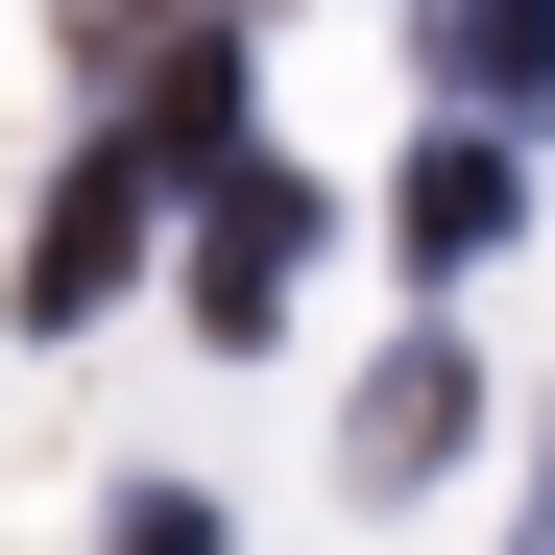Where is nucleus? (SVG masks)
Masks as SVG:
<instances>
[{"instance_id": "nucleus-1", "label": "nucleus", "mask_w": 555, "mask_h": 555, "mask_svg": "<svg viewBox=\"0 0 555 555\" xmlns=\"http://www.w3.org/2000/svg\"><path fill=\"white\" fill-rule=\"evenodd\" d=\"M291 266H314V194H291V169H218V194H194V314L266 338V314H291Z\"/></svg>"}, {"instance_id": "nucleus-2", "label": "nucleus", "mask_w": 555, "mask_h": 555, "mask_svg": "<svg viewBox=\"0 0 555 555\" xmlns=\"http://www.w3.org/2000/svg\"><path fill=\"white\" fill-rule=\"evenodd\" d=\"M145 194H169L145 145H98V169H73V194H49V242H25V314H49V338H73V314H98L121 266H145Z\"/></svg>"}, {"instance_id": "nucleus-3", "label": "nucleus", "mask_w": 555, "mask_h": 555, "mask_svg": "<svg viewBox=\"0 0 555 555\" xmlns=\"http://www.w3.org/2000/svg\"><path fill=\"white\" fill-rule=\"evenodd\" d=\"M507 218H531V194H507V145H483V121H435V145H411V194H387V242L435 266V291H459V266H483Z\"/></svg>"}, {"instance_id": "nucleus-4", "label": "nucleus", "mask_w": 555, "mask_h": 555, "mask_svg": "<svg viewBox=\"0 0 555 555\" xmlns=\"http://www.w3.org/2000/svg\"><path fill=\"white\" fill-rule=\"evenodd\" d=\"M459 435H483V387H459V338H411L387 387H362V435H338V459H362V483H435Z\"/></svg>"}, {"instance_id": "nucleus-5", "label": "nucleus", "mask_w": 555, "mask_h": 555, "mask_svg": "<svg viewBox=\"0 0 555 555\" xmlns=\"http://www.w3.org/2000/svg\"><path fill=\"white\" fill-rule=\"evenodd\" d=\"M435 49H459V98H555V0H459Z\"/></svg>"}, {"instance_id": "nucleus-6", "label": "nucleus", "mask_w": 555, "mask_h": 555, "mask_svg": "<svg viewBox=\"0 0 555 555\" xmlns=\"http://www.w3.org/2000/svg\"><path fill=\"white\" fill-rule=\"evenodd\" d=\"M194 25H218V0H73V49H121V73H145V49H194Z\"/></svg>"}, {"instance_id": "nucleus-7", "label": "nucleus", "mask_w": 555, "mask_h": 555, "mask_svg": "<svg viewBox=\"0 0 555 555\" xmlns=\"http://www.w3.org/2000/svg\"><path fill=\"white\" fill-rule=\"evenodd\" d=\"M98 555H218V507H194V483H145V507H98Z\"/></svg>"}, {"instance_id": "nucleus-8", "label": "nucleus", "mask_w": 555, "mask_h": 555, "mask_svg": "<svg viewBox=\"0 0 555 555\" xmlns=\"http://www.w3.org/2000/svg\"><path fill=\"white\" fill-rule=\"evenodd\" d=\"M531 555H555V507H531Z\"/></svg>"}]
</instances>
